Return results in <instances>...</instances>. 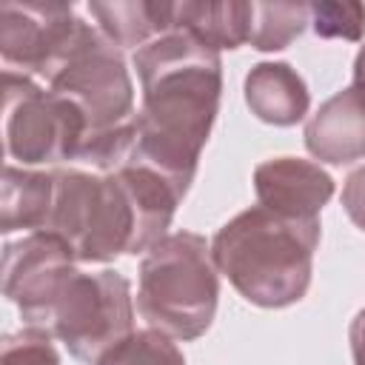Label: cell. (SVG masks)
<instances>
[{
	"label": "cell",
	"instance_id": "10",
	"mask_svg": "<svg viewBox=\"0 0 365 365\" xmlns=\"http://www.w3.org/2000/svg\"><path fill=\"white\" fill-rule=\"evenodd\" d=\"M257 205L288 220H319L334 197V177L311 160L277 157L254 168Z\"/></svg>",
	"mask_w": 365,
	"mask_h": 365
},
{
	"label": "cell",
	"instance_id": "12",
	"mask_svg": "<svg viewBox=\"0 0 365 365\" xmlns=\"http://www.w3.org/2000/svg\"><path fill=\"white\" fill-rule=\"evenodd\" d=\"M245 103L262 123L297 125L308 114L311 94L288 63H257L245 74Z\"/></svg>",
	"mask_w": 365,
	"mask_h": 365
},
{
	"label": "cell",
	"instance_id": "15",
	"mask_svg": "<svg viewBox=\"0 0 365 365\" xmlns=\"http://www.w3.org/2000/svg\"><path fill=\"white\" fill-rule=\"evenodd\" d=\"M97 29L117 48H143L174 29V3L168 0H128V3H88Z\"/></svg>",
	"mask_w": 365,
	"mask_h": 365
},
{
	"label": "cell",
	"instance_id": "16",
	"mask_svg": "<svg viewBox=\"0 0 365 365\" xmlns=\"http://www.w3.org/2000/svg\"><path fill=\"white\" fill-rule=\"evenodd\" d=\"M311 23L308 3H254L248 43L257 51H282Z\"/></svg>",
	"mask_w": 365,
	"mask_h": 365
},
{
	"label": "cell",
	"instance_id": "9",
	"mask_svg": "<svg viewBox=\"0 0 365 365\" xmlns=\"http://www.w3.org/2000/svg\"><path fill=\"white\" fill-rule=\"evenodd\" d=\"M86 20L68 3H14L0 6V54L9 71L51 80L74 48Z\"/></svg>",
	"mask_w": 365,
	"mask_h": 365
},
{
	"label": "cell",
	"instance_id": "7",
	"mask_svg": "<svg viewBox=\"0 0 365 365\" xmlns=\"http://www.w3.org/2000/svg\"><path fill=\"white\" fill-rule=\"evenodd\" d=\"M46 331L60 339L71 356L97 365L103 354L134 334L128 279L111 268L94 274L77 271L54 305Z\"/></svg>",
	"mask_w": 365,
	"mask_h": 365
},
{
	"label": "cell",
	"instance_id": "11",
	"mask_svg": "<svg viewBox=\"0 0 365 365\" xmlns=\"http://www.w3.org/2000/svg\"><path fill=\"white\" fill-rule=\"evenodd\" d=\"M305 148L328 165H348L365 157V97L348 86L328 97L305 123Z\"/></svg>",
	"mask_w": 365,
	"mask_h": 365
},
{
	"label": "cell",
	"instance_id": "18",
	"mask_svg": "<svg viewBox=\"0 0 365 365\" xmlns=\"http://www.w3.org/2000/svg\"><path fill=\"white\" fill-rule=\"evenodd\" d=\"M311 26L319 37L362 40L365 37V6L362 3H311Z\"/></svg>",
	"mask_w": 365,
	"mask_h": 365
},
{
	"label": "cell",
	"instance_id": "5",
	"mask_svg": "<svg viewBox=\"0 0 365 365\" xmlns=\"http://www.w3.org/2000/svg\"><path fill=\"white\" fill-rule=\"evenodd\" d=\"M3 128L6 154L23 168L77 160L88 137L86 117L71 100L9 68L3 71Z\"/></svg>",
	"mask_w": 365,
	"mask_h": 365
},
{
	"label": "cell",
	"instance_id": "14",
	"mask_svg": "<svg viewBox=\"0 0 365 365\" xmlns=\"http://www.w3.org/2000/svg\"><path fill=\"white\" fill-rule=\"evenodd\" d=\"M254 3L222 0V3H174V29L188 31L202 46L222 51L240 48L251 37Z\"/></svg>",
	"mask_w": 365,
	"mask_h": 365
},
{
	"label": "cell",
	"instance_id": "2",
	"mask_svg": "<svg viewBox=\"0 0 365 365\" xmlns=\"http://www.w3.org/2000/svg\"><path fill=\"white\" fill-rule=\"evenodd\" d=\"M180 202V188L143 163L111 174L54 168V208L46 231L66 240L77 262H111L160 242Z\"/></svg>",
	"mask_w": 365,
	"mask_h": 365
},
{
	"label": "cell",
	"instance_id": "17",
	"mask_svg": "<svg viewBox=\"0 0 365 365\" xmlns=\"http://www.w3.org/2000/svg\"><path fill=\"white\" fill-rule=\"evenodd\" d=\"M97 365H185V356L171 342V336L145 328L128 334L120 345L103 354Z\"/></svg>",
	"mask_w": 365,
	"mask_h": 365
},
{
	"label": "cell",
	"instance_id": "20",
	"mask_svg": "<svg viewBox=\"0 0 365 365\" xmlns=\"http://www.w3.org/2000/svg\"><path fill=\"white\" fill-rule=\"evenodd\" d=\"M342 208L356 228L365 231V165L354 168L342 185Z\"/></svg>",
	"mask_w": 365,
	"mask_h": 365
},
{
	"label": "cell",
	"instance_id": "4",
	"mask_svg": "<svg viewBox=\"0 0 365 365\" xmlns=\"http://www.w3.org/2000/svg\"><path fill=\"white\" fill-rule=\"evenodd\" d=\"M217 299L220 271L205 237L174 231L145 251L140 262L137 311L148 328L191 342L211 328Z\"/></svg>",
	"mask_w": 365,
	"mask_h": 365
},
{
	"label": "cell",
	"instance_id": "1",
	"mask_svg": "<svg viewBox=\"0 0 365 365\" xmlns=\"http://www.w3.org/2000/svg\"><path fill=\"white\" fill-rule=\"evenodd\" d=\"M134 68L143 97L134 117L137 148L131 160L151 165L185 194L220 111V51L171 29L134 51Z\"/></svg>",
	"mask_w": 365,
	"mask_h": 365
},
{
	"label": "cell",
	"instance_id": "22",
	"mask_svg": "<svg viewBox=\"0 0 365 365\" xmlns=\"http://www.w3.org/2000/svg\"><path fill=\"white\" fill-rule=\"evenodd\" d=\"M351 86L365 97V46L356 51V60H354V83Z\"/></svg>",
	"mask_w": 365,
	"mask_h": 365
},
{
	"label": "cell",
	"instance_id": "6",
	"mask_svg": "<svg viewBox=\"0 0 365 365\" xmlns=\"http://www.w3.org/2000/svg\"><path fill=\"white\" fill-rule=\"evenodd\" d=\"M48 91L71 100L80 114L86 117L88 137L117 131L128 123H134V83L123 57V48H117L100 29L91 23L83 26L74 48L63 60V66L54 71V77L46 83Z\"/></svg>",
	"mask_w": 365,
	"mask_h": 365
},
{
	"label": "cell",
	"instance_id": "3",
	"mask_svg": "<svg viewBox=\"0 0 365 365\" xmlns=\"http://www.w3.org/2000/svg\"><path fill=\"white\" fill-rule=\"evenodd\" d=\"M317 245L319 220H288L251 205L214 234L211 257L251 305L288 308L308 294Z\"/></svg>",
	"mask_w": 365,
	"mask_h": 365
},
{
	"label": "cell",
	"instance_id": "21",
	"mask_svg": "<svg viewBox=\"0 0 365 365\" xmlns=\"http://www.w3.org/2000/svg\"><path fill=\"white\" fill-rule=\"evenodd\" d=\"M348 342H351V356L354 365H365V308L351 319V331H348Z\"/></svg>",
	"mask_w": 365,
	"mask_h": 365
},
{
	"label": "cell",
	"instance_id": "19",
	"mask_svg": "<svg viewBox=\"0 0 365 365\" xmlns=\"http://www.w3.org/2000/svg\"><path fill=\"white\" fill-rule=\"evenodd\" d=\"M54 336L43 328H23L3 339L0 365H60Z\"/></svg>",
	"mask_w": 365,
	"mask_h": 365
},
{
	"label": "cell",
	"instance_id": "13",
	"mask_svg": "<svg viewBox=\"0 0 365 365\" xmlns=\"http://www.w3.org/2000/svg\"><path fill=\"white\" fill-rule=\"evenodd\" d=\"M54 208V171L6 165L0 182V231H46Z\"/></svg>",
	"mask_w": 365,
	"mask_h": 365
},
{
	"label": "cell",
	"instance_id": "8",
	"mask_svg": "<svg viewBox=\"0 0 365 365\" xmlns=\"http://www.w3.org/2000/svg\"><path fill=\"white\" fill-rule=\"evenodd\" d=\"M77 274V257L54 231H31L3 248V294L29 328H48L51 311Z\"/></svg>",
	"mask_w": 365,
	"mask_h": 365
}]
</instances>
